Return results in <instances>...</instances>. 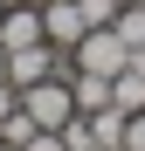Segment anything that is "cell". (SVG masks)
I'll return each instance as SVG.
<instances>
[{
	"label": "cell",
	"instance_id": "18",
	"mask_svg": "<svg viewBox=\"0 0 145 151\" xmlns=\"http://www.w3.org/2000/svg\"><path fill=\"white\" fill-rule=\"evenodd\" d=\"M0 14H7V0H0Z\"/></svg>",
	"mask_w": 145,
	"mask_h": 151
},
{
	"label": "cell",
	"instance_id": "9",
	"mask_svg": "<svg viewBox=\"0 0 145 151\" xmlns=\"http://www.w3.org/2000/svg\"><path fill=\"white\" fill-rule=\"evenodd\" d=\"M76 7H83L90 28H111V21H117V0H76Z\"/></svg>",
	"mask_w": 145,
	"mask_h": 151
},
{
	"label": "cell",
	"instance_id": "2",
	"mask_svg": "<svg viewBox=\"0 0 145 151\" xmlns=\"http://www.w3.org/2000/svg\"><path fill=\"white\" fill-rule=\"evenodd\" d=\"M69 62H76V69H90V76H117V69L131 62V48L117 41V28H90L76 48H69Z\"/></svg>",
	"mask_w": 145,
	"mask_h": 151
},
{
	"label": "cell",
	"instance_id": "10",
	"mask_svg": "<svg viewBox=\"0 0 145 151\" xmlns=\"http://www.w3.org/2000/svg\"><path fill=\"white\" fill-rule=\"evenodd\" d=\"M117 151H145V110L125 117V137H117Z\"/></svg>",
	"mask_w": 145,
	"mask_h": 151
},
{
	"label": "cell",
	"instance_id": "5",
	"mask_svg": "<svg viewBox=\"0 0 145 151\" xmlns=\"http://www.w3.org/2000/svg\"><path fill=\"white\" fill-rule=\"evenodd\" d=\"M69 96H76V110H104L111 103V76H90V69H69Z\"/></svg>",
	"mask_w": 145,
	"mask_h": 151
},
{
	"label": "cell",
	"instance_id": "16",
	"mask_svg": "<svg viewBox=\"0 0 145 151\" xmlns=\"http://www.w3.org/2000/svg\"><path fill=\"white\" fill-rule=\"evenodd\" d=\"M97 151H117V144H97Z\"/></svg>",
	"mask_w": 145,
	"mask_h": 151
},
{
	"label": "cell",
	"instance_id": "14",
	"mask_svg": "<svg viewBox=\"0 0 145 151\" xmlns=\"http://www.w3.org/2000/svg\"><path fill=\"white\" fill-rule=\"evenodd\" d=\"M21 7H48V0H21Z\"/></svg>",
	"mask_w": 145,
	"mask_h": 151
},
{
	"label": "cell",
	"instance_id": "1",
	"mask_svg": "<svg viewBox=\"0 0 145 151\" xmlns=\"http://www.w3.org/2000/svg\"><path fill=\"white\" fill-rule=\"evenodd\" d=\"M21 110L35 117V131H62L76 117V96H69V76H42V83L21 89Z\"/></svg>",
	"mask_w": 145,
	"mask_h": 151
},
{
	"label": "cell",
	"instance_id": "15",
	"mask_svg": "<svg viewBox=\"0 0 145 151\" xmlns=\"http://www.w3.org/2000/svg\"><path fill=\"white\" fill-rule=\"evenodd\" d=\"M0 151H21V144H7V137H0Z\"/></svg>",
	"mask_w": 145,
	"mask_h": 151
},
{
	"label": "cell",
	"instance_id": "3",
	"mask_svg": "<svg viewBox=\"0 0 145 151\" xmlns=\"http://www.w3.org/2000/svg\"><path fill=\"white\" fill-rule=\"evenodd\" d=\"M42 35L55 41V48H76V41L90 35V21H83L76 0H48V7H42Z\"/></svg>",
	"mask_w": 145,
	"mask_h": 151
},
{
	"label": "cell",
	"instance_id": "12",
	"mask_svg": "<svg viewBox=\"0 0 145 151\" xmlns=\"http://www.w3.org/2000/svg\"><path fill=\"white\" fill-rule=\"evenodd\" d=\"M14 103H21V89H14V83H0V124L14 117Z\"/></svg>",
	"mask_w": 145,
	"mask_h": 151
},
{
	"label": "cell",
	"instance_id": "6",
	"mask_svg": "<svg viewBox=\"0 0 145 151\" xmlns=\"http://www.w3.org/2000/svg\"><path fill=\"white\" fill-rule=\"evenodd\" d=\"M111 28H117V41H125V48H145V0L117 7V21H111Z\"/></svg>",
	"mask_w": 145,
	"mask_h": 151
},
{
	"label": "cell",
	"instance_id": "17",
	"mask_svg": "<svg viewBox=\"0 0 145 151\" xmlns=\"http://www.w3.org/2000/svg\"><path fill=\"white\" fill-rule=\"evenodd\" d=\"M117 7H131V0H117Z\"/></svg>",
	"mask_w": 145,
	"mask_h": 151
},
{
	"label": "cell",
	"instance_id": "13",
	"mask_svg": "<svg viewBox=\"0 0 145 151\" xmlns=\"http://www.w3.org/2000/svg\"><path fill=\"white\" fill-rule=\"evenodd\" d=\"M0 83H7V48H0Z\"/></svg>",
	"mask_w": 145,
	"mask_h": 151
},
{
	"label": "cell",
	"instance_id": "4",
	"mask_svg": "<svg viewBox=\"0 0 145 151\" xmlns=\"http://www.w3.org/2000/svg\"><path fill=\"white\" fill-rule=\"evenodd\" d=\"M28 41H48L42 35V7H21V0H7V14H0V48H28Z\"/></svg>",
	"mask_w": 145,
	"mask_h": 151
},
{
	"label": "cell",
	"instance_id": "7",
	"mask_svg": "<svg viewBox=\"0 0 145 151\" xmlns=\"http://www.w3.org/2000/svg\"><path fill=\"white\" fill-rule=\"evenodd\" d=\"M62 144H69V151H97V131H90V117H83V110L62 124Z\"/></svg>",
	"mask_w": 145,
	"mask_h": 151
},
{
	"label": "cell",
	"instance_id": "8",
	"mask_svg": "<svg viewBox=\"0 0 145 151\" xmlns=\"http://www.w3.org/2000/svg\"><path fill=\"white\" fill-rule=\"evenodd\" d=\"M0 137H7V144H28V137H35V117H28V110L14 103V117L0 124Z\"/></svg>",
	"mask_w": 145,
	"mask_h": 151
},
{
	"label": "cell",
	"instance_id": "11",
	"mask_svg": "<svg viewBox=\"0 0 145 151\" xmlns=\"http://www.w3.org/2000/svg\"><path fill=\"white\" fill-rule=\"evenodd\" d=\"M21 151H69V144H62V131H35V137L21 144Z\"/></svg>",
	"mask_w": 145,
	"mask_h": 151
}]
</instances>
